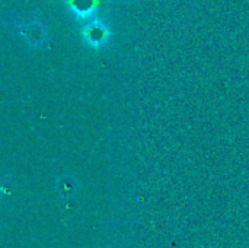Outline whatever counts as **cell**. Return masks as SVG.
<instances>
[{"mask_svg": "<svg viewBox=\"0 0 249 248\" xmlns=\"http://www.w3.org/2000/svg\"><path fill=\"white\" fill-rule=\"evenodd\" d=\"M82 34H83L85 41L89 45L99 47V45L105 44V41H107V38L109 35V31H108V28H107V25L104 22L96 19V20H92V22L86 23Z\"/></svg>", "mask_w": 249, "mask_h": 248, "instance_id": "6da1fadb", "label": "cell"}, {"mask_svg": "<svg viewBox=\"0 0 249 248\" xmlns=\"http://www.w3.org/2000/svg\"><path fill=\"white\" fill-rule=\"evenodd\" d=\"M20 35L31 45L39 47L47 41V28L39 22H31L20 26Z\"/></svg>", "mask_w": 249, "mask_h": 248, "instance_id": "7a4b0ae2", "label": "cell"}, {"mask_svg": "<svg viewBox=\"0 0 249 248\" xmlns=\"http://www.w3.org/2000/svg\"><path fill=\"white\" fill-rule=\"evenodd\" d=\"M98 0H67L69 9L80 19L90 18L96 10Z\"/></svg>", "mask_w": 249, "mask_h": 248, "instance_id": "3957f363", "label": "cell"}, {"mask_svg": "<svg viewBox=\"0 0 249 248\" xmlns=\"http://www.w3.org/2000/svg\"><path fill=\"white\" fill-rule=\"evenodd\" d=\"M57 190L60 191V194L63 196H70L73 191H74V186H73V181L70 177H63L58 180V184H57Z\"/></svg>", "mask_w": 249, "mask_h": 248, "instance_id": "277c9868", "label": "cell"}]
</instances>
